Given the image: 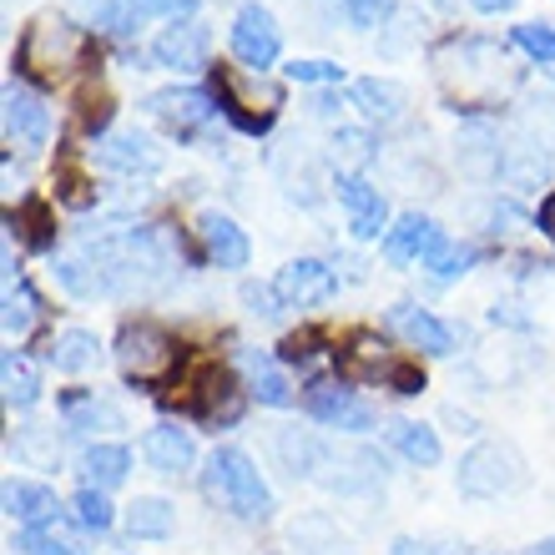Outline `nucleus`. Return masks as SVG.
I'll list each match as a JSON object with an SVG mask.
<instances>
[{
  "label": "nucleus",
  "mask_w": 555,
  "mask_h": 555,
  "mask_svg": "<svg viewBox=\"0 0 555 555\" xmlns=\"http://www.w3.org/2000/svg\"><path fill=\"white\" fill-rule=\"evenodd\" d=\"M203 485L207 495H218L228 511L237 515V520H273V490L263 485V475H258V465H253L243 450H233V444H222V450L207 454V469H203Z\"/></svg>",
  "instance_id": "nucleus-1"
},
{
  "label": "nucleus",
  "mask_w": 555,
  "mask_h": 555,
  "mask_svg": "<svg viewBox=\"0 0 555 555\" xmlns=\"http://www.w3.org/2000/svg\"><path fill=\"white\" fill-rule=\"evenodd\" d=\"M87 56H91L87 30L76 26V21H56V15L30 21L21 46H15V66H26V72L46 76V81H66L72 66H81Z\"/></svg>",
  "instance_id": "nucleus-2"
},
{
  "label": "nucleus",
  "mask_w": 555,
  "mask_h": 555,
  "mask_svg": "<svg viewBox=\"0 0 555 555\" xmlns=\"http://www.w3.org/2000/svg\"><path fill=\"white\" fill-rule=\"evenodd\" d=\"M454 485L460 495L469 500H500L515 495L526 485V454L515 450L511 439H480L460 454V469H454Z\"/></svg>",
  "instance_id": "nucleus-3"
},
{
  "label": "nucleus",
  "mask_w": 555,
  "mask_h": 555,
  "mask_svg": "<svg viewBox=\"0 0 555 555\" xmlns=\"http://www.w3.org/2000/svg\"><path fill=\"white\" fill-rule=\"evenodd\" d=\"M177 364H182V349H177V338L162 323L137 319L117 334V369H121V379L137 384V389L167 384L177 374Z\"/></svg>",
  "instance_id": "nucleus-4"
},
{
  "label": "nucleus",
  "mask_w": 555,
  "mask_h": 555,
  "mask_svg": "<svg viewBox=\"0 0 555 555\" xmlns=\"http://www.w3.org/2000/svg\"><path fill=\"white\" fill-rule=\"evenodd\" d=\"M228 41H233V56L248 66L253 76L268 72L278 56H283V30H278V15L268 11V5H258V0H248V5H237L233 15V30H228Z\"/></svg>",
  "instance_id": "nucleus-5"
},
{
  "label": "nucleus",
  "mask_w": 555,
  "mask_h": 555,
  "mask_svg": "<svg viewBox=\"0 0 555 555\" xmlns=\"http://www.w3.org/2000/svg\"><path fill=\"white\" fill-rule=\"evenodd\" d=\"M313 480L334 495H369L384 485V454L369 444H349V450H323V465Z\"/></svg>",
  "instance_id": "nucleus-6"
},
{
  "label": "nucleus",
  "mask_w": 555,
  "mask_h": 555,
  "mask_svg": "<svg viewBox=\"0 0 555 555\" xmlns=\"http://www.w3.org/2000/svg\"><path fill=\"white\" fill-rule=\"evenodd\" d=\"M0 117H5V142H21L26 152L51 142V106L26 81H15V76L0 91Z\"/></svg>",
  "instance_id": "nucleus-7"
},
{
  "label": "nucleus",
  "mask_w": 555,
  "mask_h": 555,
  "mask_svg": "<svg viewBox=\"0 0 555 555\" xmlns=\"http://www.w3.org/2000/svg\"><path fill=\"white\" fill-rule=\"evenodd\" d=\"M334 197H338V207L349 212V233L359 237V243L389 233V228H384V222H389V203H384V192L374 188L369 177L334 172Z\"/></svg>",
  "instance_id": "nucleus-8"
},
{
  "label": "nucleus",
  "mask_w": 555,
  "mask_h": 555,
  "mask_svg": "<svg viewBox=\"0 0 555 555\" xmlns=\"http://www.w3.org/2000/svg\"><path fill=\"white\" fill-rule=\"evenodd\" d=\"M450 243V233L439 228L435 218H424V212H404V218L384 233V263L389 268H410V263H429L439 248Z\"/></svg>",
  "instance_id": "nucleus-9"
},
{
  "label": "nucleus",
  "mask_w": 555,
  "mask_h": 555,
  "mask_svg": "<svg viewBox=\"0 0 555 555\" xmlns=\"http://www.w3.org/2000/svg\"><path fill=\"white\" fill-rule=\"evenodd\" d=\"M142 112L146 117H157V121H167L177 137H188V132H197V127L212 121L218 96L203 91V87H162V91H152V96L142 102Z\"/></svg>",
  "instance_id": "nucleus-10"
},
{
  "label": "nucleus",
  "mask_w": 555,
  "mask_h": 555,
  "mask_svg": "<svg viewBox=\"0 0 555 555\" xmlns=\"http://www.w3.org/2000/svg\"><path fill=\"white\" fill-rule=\"evenodd\" d=\"M207 46H212V30H207L197 15H188V21H172V26L162 30L146 56L157 61V66H167V72H177V76H192V72H203L207 66Z\"/></svg>",
  "instance_id": "nucleus-11"
},
{
  "label": "nucleus",
  "mask_w": 555,
  "mask_h": 555,
  "mask_svg": "<svg viewBox=\"0 0 555 555\" xmlns=\"http://www.w3.org/2000/svg\"><path fill=\"white\" fill-rule=\"evenodd\" d=\"M304 410H308V420L328 424V429H344V435H364V429H374V410H369L353 389H338V384H308Z\"/></svg>",
  "instance_id": "nucleus-12"
},
{
  "label": "nucleus",
  "mask_w": 555,
  "mask_h": 555,
  "mask_svg": "<svg viewBox=\"0 0 555 555\" xmlns=\"http://www.w3.org/2000/svg\"><path fill=\"white\" fill-rule=\"evenodd\" d=\"M278 298H283V308H319L328 304L338 293V273L323 258H293V263H283V273L273 278Z\"/></svg>",
  "instance_id": "nucleus-13"
},
{
  "label": "nucleus",
  "mask_w": 555,
  "mask_h": 555,
  "mask_svg": "<svg viewBox=\"0 0 555 555\" xmlns=\"http://www.w3.org/2000/svg\"><path fill=\"white\" fill-rule=\"evenodd\" d=\"M454 167L469 182H495L505 172V146H500L495 127L490 121H465L454 132Z\"/></svg>",
  "instance_id": "nucleus-14"
},
{
  "label": "nucleus",
  "mask_w": 555,
  "mask_h": 555,
  "mask_svg": "<svg viewBox=\"0 0 555 555\" xmlns=\"http://www.w3.org/2000/svg\"><path fill=\"white\" fill-rule=\"evenodd\" d=\"M188 410L197 414L203 424H237L243 420V389L233 384L228 369H203L188 389Z\"/></svg>",
  "instance_id": "nucleus-15"
},
{
  "label": "nucleus",
  "mask_w": 555,
  "mask_h": 555,
  "mask_svg": "<svg viewBox=\"0 0 555 555\" xmlns=\"http://www.w3.org/2000/svg\"><path fill=\"white\" fill-rule=\"evenodd\" d=\"M96 162H102L106 172H121V177H152L162 167V146L146 132L127 127V132H106L96 142Z\"/></svg>",
  "instance_id": "nucleus-16"
},
{
  "label": "nucleus",
  "mask_w": 555,
  "mask_h": 555,
  "mask_svg": "<svg viewBox=\"0 0 555 555\" xmlns=\"http://www.w3.org/2000/svg\"><path fill=\"white\" fill-rule=\"evenodd\" d=\"M384 323L395 328L410 349L420 353H435V359H444V353H454V328L444 319H435L429 308H414V304H395L389 313H384Z\"/></svg>",
  "instance_id": "nucleus-17"
},
{
  "label": "nucleus",
  "mask_w": 555,
  "mask_h": 555,
  "mask_svg": "<svg viewBox=\"0 0 555 555\" xmlns=\"http://www.w3.org/2000/svg\"><path fill=\"white\" fill-rule=\"evenodd\" d=\"M349 96L369 127H395L410 112V91L399 87V81H389V76H359L349 87Z\"/></svg>",
  "instance_id": "nucleus-18"
},
{
  "label": "nucleus",
  "mask_w": 555,
  "mask_h": 555,
  "mask_svg": "<svg viewBox=\"0 0 555 555\" xmlns=\"http://www.w3.org/2000/svg\"><path fill=\"white\" fill-rule=\"evenodd\" d=\"M268 450H273L278 469H283L288 480H308V475H319L323 450H328V444H323L313 429H298V424H278L273 439H268Z\"/></svg>",
  "instance_id": "nucleus-19"
},
{
  "label": "nucleus",
  "mask_w": 555,
  "mask_h": 555,
  "mask_svg": "<svg viewBox=\"0 0 555 555\" xmlns=\"http://www.w3.org/2000/svg\"><path fill=\"white\" fill-rule=\"evenodd\" d=\"M142 454L157 475H172V480L197 465V444H192V435L182 424H152L142 435Z\"/></svg>",
  "instance_id": "nucleus-20"
},
{
  "label": "nucleus",
  "mask_w": 555,
  "mask_h": 555,
  "mask_svg": "<svg viewBox=\"0 0 555 555\" xmlns=\"http://www.w3.org/2000/svg\"><path fill=\"white\" fill-rule=\"evenodd\" d=\"M197 233H203L207 258H212L218 268H228V273L248 268L253 243H248V233H243V228L228 218V212H203V218H197Z\"/></svg>",
  "instance_id": "nucleus-21"
},
{
  "label": "nucleus",
  "mask_w": 555,
  "mask_h": 555,
  "mask_svg": "<svg viewBox=\"0 0 555 555\" xmlns=\"http://www.w3.org/2000/svg\"><path fill=\"white\" fill-rule=\"evenodd\" d=\"M0 505H5V515L21 520V526H41V520H56L61 515L56 490L41 480H21V475H11V480L0 485Z\"/></svg>",
  "instance_id": "nucleus-22"
},
{
  "label": "nucleus",
  "mask_w": 555,
  "mask_h": 555,
  "mask_svg": "<svg viewBox=\"0 0 555 555\" xmlns=\"http://www.w3.org/2000/svg\"><path fill=\"white\" fill-rule=\"evenodd\" d=\"M15 545L26 555H91L87 551V535L66 520V515H56V520H41V526H21V535H15Z\"/></svg>",
  "instance_id": "nucleus-23"
},
{
  "label": "nucleus",
  "mask_w": 555,
  "mask_h": 555,
  "mask_svg": "<svg viewBox=\"0 0 555 555\" xmlns=\"http://www.w3.org/2000/svg\"><path fill=\"white\" fill-rule=\"evenodd\" d=\"M46 359H51L56 374H87V369L102 364V338L91 334V328H61V334L51 338Z\"/></svg>",
  "instance_id": "nucleus-24"
},
{
  "label": "nucleus",
  "mask_w": 555,
  "mask_h": 555,
  "mask_svg": "<svg viewBox=\"0 0 555 555\" xmlns=\"http://www.w3.org/2000/svg\"><path fill=\"white\" fill-rule=\"evenodd\" d=\"M61 424L72 435H102V429H121V410L96 395H61Z\"/></svg>",
  "instance_id": "nucleus-25"
},
{
  "label": "nucleus",
  "mask_w": 555,
  "mask_h": 555,
  "mask_svg": "<svg viewBox=\"0 0 555 555\" xmlns=\"http://www.w3.org/2000/svg\"><path fill=\"white\" fill-rule=\"evenodd\" d=\"M121 520H127V535H132V541H167L177 526V505L162 495H137Z\"/></svg>",
  "instance_id": "nucleus-26"
},
{
  "label": "nucleus",
  "mask_w": 555,
  "mask_h": 555,
  "mask_svg": "<svg viewBox=\"0 0 555 555\" xmlns=\"http://www.w3.org/2000/svg\"><path fill=\"white\" fill-rule=\"evenodd\" d=\"M293 545H298L304 555H349L353 551L349 535L338 530V520H328L323 511L298 515V520H293Z\"/></svg>",
  "instance_id": "nucleus-27"
},
{
  "label": "nucleus",
  "mask_w": 555,
  "mask_h": 555,
  "mask_svg": "<svg viewBox=\"0 0 555 555\" xmlns=\"http://www.w3.org/2000/svg\"><path fill=\"white\" fill-rule=\"evenodd\" d=\"M81 475H87L91 490H117L132 475V450L127 444H91L81 454Z\"/></svg>",
  "instance_id": "nucleus-28"
},
{
  "label": "nucleus",
  "mask_w": 555,
  "mask_h": 555,
  "mask_svg": "<svg viewBox=\"0 0 555 555\" xmlns=\"http://www.w3.org/2000/svg\"><path fill=\"white\" fill-rule=\"evenodd\" d=\"M0 389H5L11 410H30L41 399V374H36V364H30L26 353H15V349L0 353Z\"/></svg>",
  "instance_id": "nucleus-29"
},
{
  "label": "nucleus",
  "mask_w": 555,
  "mask_h": 555,
  "mask_svg": "<svg viewBox=\"0 0 555 555\" xmlns=\"http://www.w3.org/2000/svg\"><path fill=\"white\" fill-rule=\"evenodd\" d=\"M243 369H248V395L258 399V404H273V410H283V404H293V389L288 379H283V369L268 359V353H253L243 349Z\"/></svg>",
  "instance_id": "nucleus-30"
},
{
  "label": "nucleus",
  "mask_w": 555,
  "mask_h": 555,
  "mask_svg": "<svg viewBox=\"0 0 555 555\" xmlns=\"http://www.w3.org/2000/svg\"><path fill=\"white\" fill-rule=\"evenodd\" d=\"M81 30H106V36H137V21L127 15L121 0H66Z\"/></svg>",
  "instance_id": "nucleus-31"
},
{
  "label": "nucleus",
  "mask_w": 555,
  "mask_h": 555,
  "mask_svg": "<svg viewBox=\"0 0 555 555\" xmlns=\"http://www.w3.org/2000/svg\"><path fill=\"white\" fill-rule=\"evenodd\" d=\"M41 319V298L26 278H11L5 283V298H0V323H5V338H26Z\"/></svg>",
  "instance_id": "nucleus-32"
},
{
  "label": "nucleus",
  "mask_w": 555,
  "mask_h": 555,
  "mask_svg": "<svg viewBox=\"0 0 555 555\" xmlns=\"http://www.w3.org/2000/svg\"><path fill=\"white\" fill-rule=\"evenodd\" d=\"M389 444H395L410 465H420V469H429V465H439V435L429 429V424H420V420H399L395 429H389Z\"/></svg>",
  "instance_id": "nucleus-33"
},
{
  "label": "nucleus",
  "mask_w": 555,
  "mask_h": 555,
  "mask_svg": "<svg viewBox=\"0 0 555 555\" xmlns=\"http://www.w3.org/2000/svg\"><path fill=\"white\" fill-rule=\"evenodd\" d=\"M56 283L72 293V298H112V278L91 263V258H61Z\"/></svg>",
  "instance_id": "nucleus-34"
},
{
  "label": "nucleus",
  "mask_w": 555,
  "mask_h": 555,
  "mask_svg": "<svg viewBox=\"0 0 555 555\" xmlns=\"http://www.w3.org/2000/svg\"><path fill=\"white\" fill-rule=\"evenodd\" d=\"M424 36V11H410V5H399L395 15H389V26L379 30V56L399 61V56H410L414 46H420Z\"/></svg>",
  "instance_id": "nucleus-35"
},
{
  "label": "nucleus",
  "mask_w": 555,
  "mask_h": 555,
  "mask_svg": "<svg viewBox=\"0 0 555 555\" xmlns=\"http://www.w3.org/2000/svg\"><path fill=\"white\" fill-rule=\"evenodd\" d=\"M76 520H81V530H96V535H106L112 530V520H117V511H112V500H106V490H91V485H81L76 490Z\"/></svg>",
  "instance_id": "nucleus-36"
},
{
  "label": "nucleus",
  "mask_w": 555,
  "mask_h": 555,
  "mask_svg": "<svg viewBox=\"0 0 555 555\" xmlns=\"http://www.w3.org/2000/svg\"><path fill=\"white\" fill-rule=\"evenodd\" d=\"M475 258H480V253L469 248V243H454V237H450V243H444V248H439L424 268H429V278H435V283H454V278H465L469 268H475Z\"/></svg>",
  "instance_id": "nucleus-37"
},
{
  "label": "nucleus",
  "mask_w": 555,
  "mask_h": 555,
  "mask_svg": "<svg viewBox=\"0 0 555 555\" xmlns=\"http://www.w3.org/2000/svg\"><path fill=\"white\" fill-rule=\"evenodd\" d=\"M395 11H399V0H338V15L353 30H384Z\"/></svg>",
  "instance_id": "nucleus-38"
},
{
  "label": "nucleus",
  "mask_w": 555,
  "mask_h": 555,
  "mask_svg": "<svg viewBox=\"0 0 555 555\" xmlns=\"http://www.w3.org/2000/svg\"><path fill=\"white\" fill-rule=\"evenodd\" d=\"M127 5V15L137 21V30L146 26V21H188L192 11H197V0H121Z\"/></svg>",
  "instance_id": "nucleus-39"
},
{
  "label": "nucleus",
  "mask_w": 555,
  "mask_h": 555,
  "mask_svg": "<svg viewBox=\"0 0 555 555\" xmlns=\"http://www.w3.org/2000/svg\"><path fill=\"white\" fill-rule=\"evenodd\" d=\"M511 41L520 46L535 66H555V26H515Z\"/></svg>",
  "instance_id": "nucleus-40"
},
{
  "label": "nucleus",
  "mask_w": 555,
  "mask_h": 555,
  "mask_svg": "<svg viewBox=\"0 0 555 555\" xmlns=\"http://www.w3.org/2000/svg\"><path fill=\"white\" fill-rule=\"evenodd\" d=\"M283 72H288V81H298V87H338V81H344V66H334V61H293Z\"/></svg>",
  "instance_id": "nucleus-41"
},
{
  "label": "nucleus",
  "mask_w": 555,
  "mask_h": 555,
  "mask_svg": "<svg viewBox=\"0 0 555 555\" xmlns=\"http://www.w3.org/2000/svg\"><path fill=\"white\" fill-rule=\"evenodd\" d=\"M15 222H26V228H30V248H51V243H56V233H51V218H46V203H26V207H21V212H15Z\"/></svg>",
  "instance_id": "nucleus-42"
},
{
  "label": "nucleus",
  "mask_w": 555,
  "mask_h": 555,
  "mask_svg": "<svg viewBox=\"0 0 555 555\" xmlns=\"http://www.w3.org/2000/svg\"><path fill=\"white\" fill-rule=\"evenodd\" d=\"M334 152H344L349 162H369L374 157V137L364 127H338L334 132Z\"/></svg>",
  "instance_id": "nucleus-43"
},
{
  "label": "nucleus",
  "mask_w": 555,
  "mask_h": 555,
  "mask_svg": "<svg viewBox=\"0 0 555 555\" xmlns=\"http://www.w3.org/2000/svg\"><path fill=\"white\" fill-rule=\"evenodd\" d=\"M243 304H248V313H263V319H273L278 308H283V298H278L273 283H243Z\"/></svg>",
  "instance_id": "nucleus-44"
},
{
  "label": "nucleus",
  "mask_w": 555,
  "mask_h": 555,
  "mask_svg": "<svg viewBox=\"0 0 555 555\" xmlns=\"http://www.w3.org/2000/svg\"><path fill=\"white\" fill-rule=\"evenodd\" d=\"M395 555H460L454 545H435V541H414V535H399Z\"/></svg>",
  "instance_id": "nucleus-45"
},
{
  "label": "nucleus",
  "mask_w": 555,
  "mask_h": 555,
  "mask_svg": "<svg viewBox=\"0 0 555 555\" xmlns=\"http://www.w3.org/2000/svg\"><path fill=\"white\" fill-rule=\"evenodd\" d=\"M535 228H541V233L555 243V188L545 192V197H541V207H535Z\"/></svg>",
  "instance_id": "nucleus-46"
},
{
  "label": "nucleus",
  "mask_w": 555,
  "mask_h": 555,
  "mask_svg": "<svg viewBox=\"0 0 555 555\" xmlns=\"http://www.w3.org/2000/svg\"><path fill=\"white\" fill-rule=\"evenodd\" d=\"M469 5H475L480 15H505V11L515 5V0H469Z\"/></svg>",
  "instance_id": "nucleus-47"
},
{
  "label": "nucleus",
  "mask_w": 555,
  "mask_h": 555,
  "mask_svg": "<svg viewBox=\"0 0 555 555\" xmlns=\"http://www.w3.org/2000/svg\"><path fill=\"white\" fill-rule=\"evenodd\" d=\"M526 555H555V535H545V541H535Z\"/></svg>",
  "instance_id": "nucleus-48"
},
{
  "label": "nucleus",
  "mask_w": 555,
  "mask_h": 555,
  "mask_svg": "<svg viewBox=\"0 0 555 555\" xmlns=\"http://www.w3.org/2000/svg\"><path fill=\"white\" fill-rule=\"evenodd\" d=\"M313 106H319V117H334V112H338V102H334V96H319V102H313Z\"/></svg>",
  "instance_id": "nucleus-49"
},
{
  "label": "nucleus",
  "mask_w": 555,
  "mask_h": 555,
  "mask_svg": "<svg viewBox=\"0 0 555 555\" xmlns=\"http://www.w3.org/2000/svg\"><path fill=\"white\" fill-rule=\"evenodd\" d=\"M435 5H439V11H450V0H435Z\"/></svg>",
  "instance_id": "nucleus-50"
},
{
  "label": "nucleus",
  "mask_w": 555,
  "mask_h": 555,
  "mask_svg": "<svg viewBox=\"0 0 555 555\" xmlns=\"http://www.w3.org/2000/svg\"><path fill=\"white\" fill-rule=\"evenodd\" d=\"M268 555H288V551H268Z\"/></svg>",
  "instance_id": "nucleus-51"
},
{
  "label": "nucleus",
  "mask_w": 555,
  "mask_h": 555,
  "mask_svg": "<svg viewBox=\"0 0 555 555\" xmlns=\"http://www.w3.org/2000/svg\"><path fill=\"white\" fill-rule=\"evenodd\" d=\"M480 555H485V551H480Z\"/></svg>",
  "instance_id": "nucleus-52"
}]
</instances>
